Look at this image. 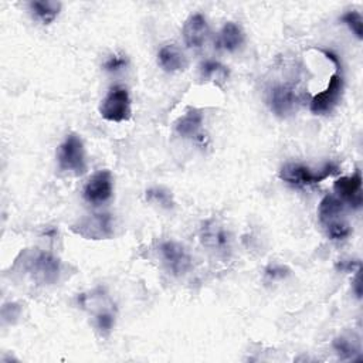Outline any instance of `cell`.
Wrapping results in <instances>:
<instances>
[{"mask_svg":"<svg viewBox=\"0 0 363 363\" xmlns=\"http://www.w3.org/2000/svg\"><path fill=\"white\" fill-rule=\"evenodd\" d=\"M322 52L335 62L336 65V71L332 74L326 88L316 94L309 104V109L312 113L315 115H328L333 111V108L339 104L340 98H342V92H343V75H342V69H340V62L339 58L328 50H322Z\"/></svg>","mask_w":363,"mask_h":363,"instance_id":"cell-1","label":"cell"},{"mask_svg":"<svg viewBox=\"0 0 363 363\" xmlns=\"http://www.w3.org/2000/svg\"><path fill=\"white\" fill-rule=\"evenodd\" d=\"M58 167L61 172L79 176L86 170L85 150L82 140L78 135L69 133L58 147L57 153Z\"/></svg>","mask_w":363,"mask_h":363,"instance_id":"cell-2","label":"cell"},{"mask_svg":"<svg viewBox=\"0 0 363 363\" xmlns=\"http://www.w3.org/2000/svg\"><path fill=\"white\" fill-rule=\"evenodd\" d=\"M337 170L339 167L333 163L325 164L318 172H312L308 166L301 163H286L279 170V179L291 186L303 187V186L318 184L325 179H328L329 176H332L333 173H336Z\"/></svg>","mask_w":363,"mask_h":363,"instance_id":"cell-3","label":"cell"},{"mask_svg":"<svg viewBox=\"0 0 363 363\" xmlns=\"http://www.w3.org/2000/svg\"><path fill=\"white\" fill-rule=\"evenodd\" d=\"M99 115L109 122H125L132 115L130 96L126 88L112 86L99 104Z\"/></svg>","mask_w":363,"mask_h":363,"instance_id":"cell-4","label":"cell"},{"mask_svg":"<svg viewBox=\"0 0 363 363\" xmlns=\"http://www.w3.org/2000/svg\"><path fill=\"white\" fill-rule=\"evenodd\" d=\"M71 230L88 240H106L113 234L112 218L109 214H92L79 220Z\"/></svg>","mask_w":363,"mask_h":363,"instance_id":"cell-5","label":"cell"},{"mask_svg":"<svg viewBox=\"0 0 363 363\" xmlns=\"http://www.w3.org/2000/svg\"><path fill=\"white\" fill-rule=\"evenodd\" d=\"M301 102V96L291 84L275 85L268 96L269 109L279 118L294 113Z\"/></svg>","mask_w":363,"mask_h":363,"instance_id":"cell-6","label":"cell"},{"mask_svg":"<svg viewBox=\"0 0 363 363\" xmlns=\"http://www.w3.org/2000/svg\"><path fill=\"white\" fill-rule=\"evenodd\" d=\"M112 174L108 170L94 173L84 184L82 196L92 206H101L112 197Z\"/></svg>","mask_w":363,"mask_h":363,"instance_id":"cell-7","label":"cell"},{"mask_svg":"<svg viewBox=\"0 0 363 363\" xmlns=\"http://www.w3.org/2000/svg\"><path fill=\"white\" fill-rule=\"evenodd\" d=\"M200 240L203 245L220 257H227L231 251V238L228 231L216 221H207L201 227Z\"/></svg>","mask_w":363,"mask_h":363,"instance_id":"cell-8","label":"cell"},{"mask_svg":"<svg viewBox=\"0 0 363 363\" xmlns=\"http://www.w3.org/2000/svg\"><path fill=\"white\" fill-rule=\"evenodd\" d=\"M163 264L173 275H183L191 268V257L187 250L176 241H164L159 247Z\"/></svg>","mask_w":363,"mask_h":363,"instance_id":"cell-9","label":"cell"},{"mask_svg":"<svg viewBox=\"0 0 363 363\" xmlns=\"http://www.w3.org/2000/svg\"><path fill=\"white\" fill-rule=\"evenodd\" d=\"M28 271L34 279L43 284H52L57 281L60 274V261L48 252H34L30 255Z\"/></svg>","mask_w":363,"mask_h":363,"instance_id":"cell-10","label":"cell"},{"mask_svg":"<svg viewBox=\"0 0 363 363\" xmlns=\"http://www.w3.org/2000/svg\"><path fill=\"white\" fill-rule=\"evenodd\" d=\"M333 190L336 196L345 203H349L352 207L359 208L362 206V173L357 169L352 176L339 177L333 183Z\"/></svg>","mask_w":363,"mask_h":363,"instance_id":"cell-11","label":"cell"},{"mask_svg":"<svg viewBox=\"0 0 363 363\" xmlns=\"http://www.w3.org/2000/svg\"><path fill=\"white\" fill-rule=\"evenodd\" d=\"M208 35V24L203 14H191L183 26V38L189 48L199 50L204 45Z\"/></svg>","mask_w":363,"mask_h":363,"instance_id":"cell-12","label":"cell"},{"mask_svg":"<svg viewBox=\"0 0 363 363\" xmlns=\"http://www.w3.org/2000/svg\"><path fill=\"white\" fill-rule=\"evenodd\" d=\"M157 62L166 72L183 71L187 67L186 55L174 44H166L159 50Z\"/></svg>","mask_w":363,"mask_h":363,"instance_id":"cell-13","label":"cell"},{"mask_svg":"<svg viewBox=\"0 0 363 363\" xmlns=\"http://www.w3.org/2000/svg\"><path fill=\"white\" fill-rule=\"evenodd\" d=\"M345 203L335 194H326L318 207V217L323 227H328L332 223L343 220Z\"/></svg>","mask_w":363,"mask_h":363,"instance_id":"cell-14","label":"cell"},{"mask_svg":"<svg viewBox=\"0 0 363 363\" xmlns=\"http://www.w3.org/2000/svg\"><path fill=\"white\" fill-rule=\"evenodd\" d=\"M203 112L196 108H190L174 123V130L183 138H197L203 126Z\"/></svg>","mask_w":363,"mask_h":363,"instance_id":"cell-15","label":"cell"},{"mask_svg":"<svg viewBox=\"0 0 363 363\" xmlns=\"http://www.w3.org/2000/svg\"><path fill=\"white\" fill-rule=\"evenodd\" d=\"M242 43H244V33L241 27L234 21L225 23L218 33L217 47L224 51L234 52L242 45Z\"/></svg>","mask_w":363,"mask_h":363,"instance_id":"cell-16","label":"cell"},{"mask_svg":"<svg viewBox=\"0 0 363 363\" xmlns=\"http://www.w3.org/2000/svg\"><path fill=\"white\" fill-rule=\"evenodd\" d=\"M28 6L35 18H38L43 24L52 23L61 10V3L52 0H35Z\"/></svg>","mask_w":363,"mask_h":363,"instance_id":"cell-17","label":"cell"},{"mask_svg":"<svg viewBox=\"0 0 363 363\" xmlns=\"http://www.w3.org/2000/svg\"><path fill=\"white\" fill-rule=\"evenodd\" d=\"M200 75L203 79L221 86L228 79V69L218 61L207 60L200 65Z\"/></svg>","mask_w":363,"mask_h":363,"instance_id":"cell-18","label":"cell"},{"mask_svg":"<svg viewBox=\"0 0 363 363\" xmlns=\"http://www.w3.org/2000/svg\"><path fill=\"white\" fill-rule=\"evenodd\" d=\"M333 349L336 350V353L340 356V359H352L354 360V357L357 354H360V345L359 340L354 339L353 336H339L333 340Z\"/></svg>","mask_w":363,"mask_h":363,"instance_id":"cell-19","label":"cell"},{"mask_svg":"<svg viewBox=\"0 0 363 363\" xmlns=\"http://www.w3.org/2000/svg\"><path fill=\"white\" fill-rule=\"evenodd\" d=\"M347 27L349 30L359 38L362 40L363 37V18H362V14L356 10H350L347 13H345L340 18Z\"/></svg>","mask_w":363,"mask_h":363,"instance_id":"cell-20","label":"cell"},{"mask_svg":"<svg viewBox=\"0 0 363 363\" xmlns=\"http://www.w3.org/2000/svg\"><path fill=\"white\" fill-rule=\"evenodd\" d=\"M325 228H326L328 237L333 241H342L350 235V225L345 218L339 220L336 223H332Z\"/></svg>","mask_w":363,"mask_h":363,"instance_id":"cell-21","label":"cell"},{"mask_svg":"<svg viewBox=\"0 0 363 363\" xmlns=\"http://www.w3.org/2000/svg\"><path fill=\"white\" fill-rule=\"evenodd\" d=\"M95 325L102 333H109L115 325V315L108 309L99 311L95 313Z\"/></svg>","mask_w":363,"mask_h":363,"instance_id":"cell-22","label":"cell"},{"mask_svg":"<svg viewBox=\"0 0 363 363\" xmlns=\"http://www.w3.org/2000/svg\"><path fill=\"white\" fill-rule=\"evenodd\" d=\"M146 199L150 200V201L159 203L160 206H163V207H166V208H170V207L173 206L170 193L166 191V190H163V189H152V190L146 191Z\"/></svg>","mask_w":363,"mask_h":363,"instance_id":"cell-23","label":"cell"},{"mask_svg":"<svg viewBox=\"0 0 363 363\" xmlns=\"http://www.w3.org/2000/svg\"><path fill=\"white\" fill-rule=\"evenodd\" d=\"M128 64V60L123 54H112L104 62V69L108 72H118L123 69Z\"/></svg>","mask_w":363,"mask_h":363,"instance_id":"cell-24","label":"cell"},{"mask_svg":"<svg viewBox=\"0 0 363 363\" xmlns=\"http://www.w3.org/2000/svg\"><path fill=\"white\" fill-rule=\"evenodd\" d=\"M289 274V269L282 267V265H272V267H268L265 269V275L267 278H269L271 281H275V279H282L285 278L286 275Z\"/></svg>","mask_w":363,"mask_h":363,"instance_id":"cell-25","label":"cell"},{"mask_svg":"<svg viewBox=\"0 0 363 363\" xmlns=\"http://www.w3.org/2000/svg\"><path fill=\"white\" fill-rule=\"evenodd\" d=\"M353 286H354V294L357 298L362 296V289H360V275L356 274L354 277V282H353Z\"/></svg>","mask_w":363,"mask_h":363,"instance_id":"cell-26","label":"cell"}]
</instances>
